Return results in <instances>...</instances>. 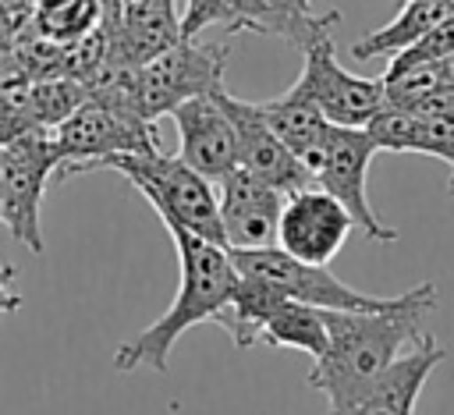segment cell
Masks as SVG:
<instances>
[{"label": "cell", "mask_w": 454, "mask_h": 415, "mask_svg": "<svg viewBox=\"0 0 454 415\" xmlns=\"http://www.w3.org/2000/svg\"><path fill=\"white\" fill-rule=\"evenodd\" d=\"M436 284L422 280L394 294L383 309H323L326 351L312 358L309 387L326 397V415H351L369 387L422 337V319L436 312Z\"/></svg>", "instance_id": "cell-1"}, {"label": "cell", "mask_w": 454, "mask_h": 415, "mask_svg": "<svg viewBox=\"0 0 454 415\" xmlns=\"http://www.w3.org/2000/svg\"><path fill=\"white\" fill-rule=\"evenodd\" d=\"M163 227L177 248V266H181L177 294L156 323H149L142 333H135L114 351L117 372H135V369L167 372L177 337L199 323H216L238 284V266L223 245L206 241L184 231L181 223H163Z\"/></svg>", "instance_id": "cell-2"}, {"label": "cell", "mask_w": 454, "mask_h": 415, "mask_svg": "<svg viewBox=\"0 0 454 415\" xmlns=\"http://www.w3.org/2000/svg\"><path fill=\"white\" fill-rule=\"evenodd\" d=\"M103 170H117L124 181H131L142 192V199L160 213L163 223H181L184 231L227 248L216 209V184L199 170H192L181 156H167L163 149L121 153L110 156Z\"/></svg>", "instance_id": "cell-3"}, {"label": "cell", "mask_w": 454, "mask_h": 415, "mask_svg": "<svg viewBox=\"0 0 454 415\" xmlns=\"http://www.w3.org/2000/svg\"><path fill=\"white\" fill-rule=\"evenodd\" d=\"M231 46L227 43H195L181 39L170 50L135 67V114L142 121H156L174 106L213 96L223 89Z\"/></svg>", "instance_id": "cell-4"}, {"label": "cell", "mask_w": 454, "mask_h": 415, "mask_svg": "<svg viewBox=\"0 0 454 415\" xmlns=\"http://www.w3.org/2000/svg\"><path fill=\"white\" fill-rule=\"evenodd\" d=\"M50 145L57 156L53 181H64L71 174L103 170L110 156L121 153H156L160 131L149 121L114 114L92 99H85L71 117H64L57 128H50Z\"/></svg>", "instance_id": "cell-5"}, {"label": "cell", "mask_w": 454, "mask_h": 415, "mask_svg": "<svg viewBox=\"0 0 454 415\" xmlns=\"http://www.w3.org/2000/svg\"><path fill=\"white\" fill-rule=\"evenodd\" d=\"M376 142L365 128H344V124H330L326 135L319 138V145L301 160L305 170L312 174V184L330 192L355 220V227H362V234L369 241H397V231L387 227L365 192V177H369V163L376 156Z\"/></svg>", "instance_id": "cell-6"}, {"label": "cell", "mask_w": 454, "mask_h": 415, "mask_svg": "<svg viewBox=\"0 0 454 415\" xmlns=\"http://www.w3.org/2000/svg\"><path fill=\"white\" fill-rule=\"evenodd\" d=\"M291 89L301 92L309 103H316L330 124H344V128H365L387 106L383 78H362L348 71L337 60L330 32H319L301 46V74L294 78Z\"/></svg>", "instance_id": "cell-7"}, {"label": "cell", "mask_w": 454, "mask_h": 415, "mask_svg": "<svg viewBox=\"0 0 454 415\" xmlns=\"http://www.w3.org/2000/svg\"><path fill=\"white\" fill-rule=\"evenodd\" d=\"M0 170H4V209L0 220L7 223L11 238L21 241L32 255H43V192L57 174V156L50 145V128H32L0 145Z\"/></svg>", "instance_id": "cell-8"}, {"label": "cell", "mask_w": 454, "mask_h": 415, "mask_svg": "<svg viewBox=\"0 0 454 415\" xmlns=\"http://www.w3.org/2000/svg\"><path fill=\"white\" fill-rule=\"evenodd\" d=\"M227 252H231L238 273H255V277L270 280L284 298L301 301V305L358 312V309H383L390 301V298H380V294L355 291L340 277H333L326 266L301 262V259L287 255L277 245H266V248H227Z\"/></svg>", "instance_id": "cell-9"}, {"label": "cell", "mask_w": 454, "mask_h": 415, "mask_svg": "<svg viewBox=\"0 0 454 415\" xmlns=\"http://www.w3.org/2000/svg\"><path fill=\"white\" fill-rule=\"evenodd\" d=\"M355 220L351 213L323 188L309 184L284 195L280 220H277V248L301 262L330 266V259L344 248Z\"/></svg>", "instance_id": "cell-10"}, {"label": "cell", "mask_w": 454, "mask_h": 415, "mask_svg": "<svg viewBox=\"0 0 454 415\" xmlns=\"http://www.w3.org/2000/svg\"><path fill=\"white\" fill-rule=\"evenodd\" d=\"M216 99H220V106L227 110V117H231V124H234V135H238V167L252 170L255 177H262L266 184H273V188L284 192V195H291V192L312 184V174H309L305 163L277 138V131L266 124L259 103L238 99V96H231L227 89H220Z\"/></svg>", "instance_id": "cell-11"}, {"label": "cell", "mask_w": 454, "mask_h": 415, "mask_svg": "<svg viewBox=\"0 0 454 415\" xmlns=\"http://www.w3.org/2000/svg\"><path fill=\"white\" fill-rule=\"evenodd\" d=\"M280 206H284V192H277L245 167H234L227 177L216 181V209L227 248L277 245Z\"/></svg>", "instance_id": "cell-12"}, {"label": "cell", "mask_w": 454, "mask_h": 415, "mask_svg": "<svg viewBox=\"0 0 454 415\" xmlns=\"http://www.w3.org/2000/svg\"><path fill=\"white\" fill-rule=\"evenodd\" d=\"M177 128V142H181V160L199 170L202 177H209L213 184L220 177H227L238 167V135L234 124L227 117V110L220 106L216 92L213 96H195L181 106H174L167 114Z\"/></svg>", "instance_id": "cell-13"}, {"label": "cell", "mask_w": 454, "mask_h": 415, "mask_svg": "<svg viewBox=\"0 0 454 415\" xmlns=\"http://www.w3.org/2000/svg\"><path fill=\"white\" fill-rule=\"evenodd\" d=\"M447 358V351L429 337L422 333L372 387L369 394L358 401V408L351 415H415V404H419V394L429 380V372Z\"/></svg>", "instance_id": "cell-14"}, {"label": "cell", "mask_w": 454, "mask_h": 415, "mask_svg": "<svg viewBox=\"0 0 454 415\" xmlns=\"http://www.w3.org/2000/svg\"><path fill=\"white\" fill-rule=\"evenodd\" d=\"M110 35V64H145L156 53L181 43V18L174 0L121 4V21Z\"/></svg>", "instance_id": "cell-15"}, {"label": "cell", "mask_w": 454, "mask_h": 415, "mask_svg": "<svg viewBox=\"0 0 454 415\" xmlns=\"http://www.w3.org/2000/svg\"><path fill=\"white\" fill-rule=\"evenodd\" d=\"M365 131L372 135L376 149L383 153H422V156H436L450 167L447 177V195L454 199V124L433 121V117H419L408 110H394L383 106Z\"/></svg>", "instance_id": "cell-16"}, {"label": "cell", "mask_w": 454, "mask_h": 415, "mask_svg": "<svg viewBox=\"0 0 454 415\" xmlns=\"http://www.w3.org/2000/svg\"><path fill=\"white\" fill-rule=\"evenodd\" d=\"M287 298L255 273H238V284L231 291L227 309L220 312L216 326H223L234 341V348H252L266 326V319L284 305Z\"/></svg>", "instance_id": "cell-17"}, {"label": "cell", "mask_w": 454, "mask_h": 415, "mask_svg": "<svg viewBox=\"0 0 454 415\" xmlns=\"http://www.w3.org/2000/svg\"><path fill=\"white\" fill-rule=\"evenodd\" d=\"M454 11V0H404L397 18L369 35H362L351 46L355 60H372V57H397L404 46H411L426 28H433L440 18Z\"/></svg>", "instance_id": "cell-18"}, {"label": "cell", "mask_w": 454, "mask_h": 415, "mask_svg": "<svg viewBox=\"0 0 454 415\" xmlns=\"http://www.w3.org/2000/svg\"><path fill=\"white\" fill-rule=\"evenodd\" d=\"M209 25H223L227 32L277 35V18L266 0H184L181 39H195Z\"/></svg>", "instance_id": "cell-19"}, {"label": "cell", "mask_w": 454, "mask_h": 415, "mask_svg": "<svg viewBox=\"0 0 454 415\" xmlns=\"http://www.w3.org/2000/svg\"><path fill=\"white\" fill-rule=\"evenodd\" d=\"M259 110H262L266 124L277 131V138H280L298 160H305V156L319 145V138L326 135V128H330V121L319 114V106L309 103V99H305L301 92H294V89H287V92H280V96L259 103Z\"/></svg>", "instance_id": "cell-20"}, {"label": "cell", "mask_w": 454, "mask_h": 415, "mask_svg": "<svg viewBox=\"0 0 454 415\" xmlns=\"http://www.w3.org/2000/svg\"><path fill=\"white\" fill-rule=\"evenodd\" d=\"M259 341L270 344V348H294V351H305V355L319 358L326 351V319H323V309L301 305V301H291L287 298L266 319Z\"/></svg>", "instance_id": "cell-21"}, {"label": "cell", "mask_w": 454, "mask_h": 415, "mask_svg": "<svg viewBox=\"0 0 454 415\" xmlns=\"http://www.w3.org/2000/svg\"><path fill=\"white\" fill-rule=\"evenodd\" d=\"M28 21L46 39L71 46L103 21V0H35Z\"/></svg>", "instance_id": "cell-22"}, {"label": "cell", "mask_w": 454, "mask_h": 415, "mask_svg": "<svg viewBox=\"0 0 454 415\" xmlns=\"http://www.w3.org/2000/svg\"><path fill=\"white\" fill-rule=\"evenodd\" d=\"M85 99H89V92L78 78H67V74L32 78V117H35L39 128H57Z\"/></svg>", "instance_id": "cell-23"}, {"label": "cell", "mask_w": 454, "mask_h": 415, "mask_svg": "<svg viewBox=\"0 0 454 415\" xmlns=\"http://www.w3.org/2000/svg\"><path fill=\"white\" fill-rule=\"evenodd\" d=\"M266 4H270L273 18H277V35L287 39L291 46H298V50H301L309 39H316L319 32H330V25L340 21L337 11H330V14H312L309 0H266Z\"/></svg>", "instance_id": "cell-24"}, {"label": "cell", "mask_w": 454, "mask_h": 415, "mask_svg": "<svg viewBox=\"0 0 454 415\" xmlns=\"http://www.w3.org/2000/svg\"><path fill=\"white\" fill-rule=\"evenodd\" d=\"M450 53H454V11L447 18H440L433 28H426L397 57H390L387 71H404V67H415V64H433V60H443Z\"/></svg>", "instance_id": "cell-25"}, {"label": "cell", "mask_w": 454, "mask_h": 415, "mask_svg": "<svg viewBox=\"0 0 454 415\" xmlns=\"http://www.w3.org/2000/svg\"><path fill=\"white\" fill-rule=\"evenodd\" d=\"M21 309V294L14 291V266H0V312Z\"/></svg>", "instance_id": "cell-26"}, {"label": "cell", "mask_w": 454, "mask_h": 415, "mask_svg": "<svg viewBox=\"0 0 454 415\" xmlns=\"http://www.w3.org/2000/svg\"><path fill=\"white\" fill-rule=\"evenodd\" d=\"M14 32H18V28H11V25L4 21V14H0V64H7V60H11V43H14Z\"/></svg>", "instance_id": "cell-27"}, {"label": "cell", "mask_w": 454, "mask_h": 415, "mask_svg": "<svg viewBox=\"0 0 454 415\" xmlns=\"http://www.w3.org/2000/svg\"><path fill=\"white\" fill-rule=\"evenodd\" d=\"M440 64V71H443V82L447 85H454V53L450 57H443V60H436Z\"/></svg>", "instance_id": "cell-28"}, {"label": "cell", "mask_w": 454, "mask_h": 415, "mask_svg": "<svg viewBox=\"0 0 454 415\" xmlns=\"http://www.w3.org/2000/svg\"><path fill=\"white\" fill-rule=\"evenodd\" d=\"M11 142V124H7V114H4V103H0V145Z\"/></svg>", "instance_id": "cell-29"}, {"label": "cell", "mask_w": 454, "mask_h": 415, "mask_svg": "<svg viewBox=\"0 0 454 415\" xmlns=\"http://www.w3.org/2000/svg\"><path fill=\"white\" fill-rule=\"evenodd\" d=\"M0 209H4V170H0Z\"/></svg>", "instance_id": "cell-30"}]
</instances>
